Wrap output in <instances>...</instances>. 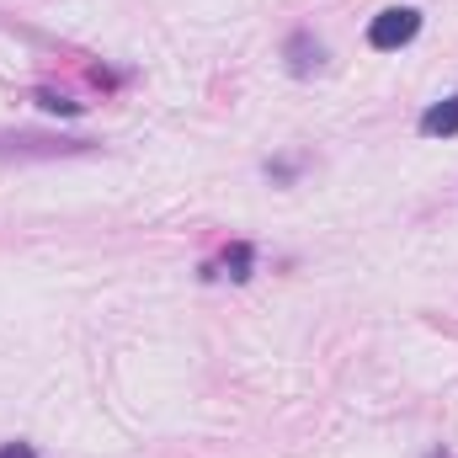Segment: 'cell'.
I'll list each match as a JSON object with an SVG mask.
<instances>
[{"label":"cell","mask_w":458,"mask_h":458,"mask_svg":"<svg viewBox=\"0 0 458 458\" xmlns=\"http://www.w3.org/2000/svg\"><path fill=\"white\" fill-rule=\"evenodd\" d=\"M416 32H421V11H416V5H389V11H378V16L368 21V43H373L378 54L405 48Z\"/></svg>","instance_id":"obj_1"},{"label":"cell","mask_w":458,"mask_h":458,"mask_svg":"<svg viewBox=\"0 0 458 458\" xmlns=\"http://www.w3.org/2000/svg\"><path fill=\"white\" fill-rule=\"evenodd\" d=\"M81 139H54V133H0V160H59L81 155Z\"/></svg>","instance_id":"obj_2"},{"label":"cell","mask_w":458,"mask_h":458,"mask_svg":"<svg viewBox=\"0 0 458 458\" xmlns=\"http://www.w3.org/2000/svg\"><path fill=\"white\" fill-rule=\"evenodd\" d=\"M283 59H288V75H315V70L326 64V48H320V38L293 32V38H288V48H283Z\"/></svg>","instance_id":"obj_3"},{"label":"cell","mask_w":458,"mask_h":458,"mask_svg":"<svg viewBox=\"0 0 458 458\" xmlns=\"http://www.w3.org/2000/svg\"><path fill=\"white\" fill-rule=\"evenodd\" d=\"M421 133H427V139H454L458 133V91L448 102H437V107L421 113Z\"/></svg>","instance_id":"obj_4"},{"label":"cell","mask_w":458,"mask_h":458,"mask_svg":"<svg viewBox=\"0 0 458 458\" xmlns=\"http://www.w3.org/2000/svg\"><path fill=\"white\" fill-rule=\"evenodd\" d=\"M250 261H256V250H250L245 240H234V245L225 250V267H229V277H234V283H245V277H250Z\"/></svg>","instance_id":"obj_5"},{"label":"cell","mask_w":458,"mask_h":458,"mask_svg":"<svg viewBox=\"0 0 458 458\" xmlns=\"http://www.w3.org/2000/svg\"><path fill=\"white\" fill-rule=\"evenodd\" d=\"M38 107H43V113H59V117H81V102H70V97H59V91H38Z\"/></svg>","instance_id":"obj_6"},{"label":"cell","mask_w":458,"mask_h":458,"mask_svg":"<svg viewBox=\"0 0 458 458\" xmlns=\"http://www.w3.org/2000/svg\"><path fill=\"white\" fill-rule=\"evenodd\" d=\"M0 458H38V454H32V443H11V448H0Z\"/></svg>","instance_id":"obj_7"},{"label":"cell","mask_w":458,"mask_h":458,"mask_svg":"<svg viewBox=\"0 0 458 458\" xmlns=\"http://www.w3.org/2000/svg\"><path fill=\"white\" fill-rule=\"evenodd\" d=\"M427 458H448V454H443V448H432V454H427Z\"/></svg>","instance_id":"obj_8"}]
</instances>
